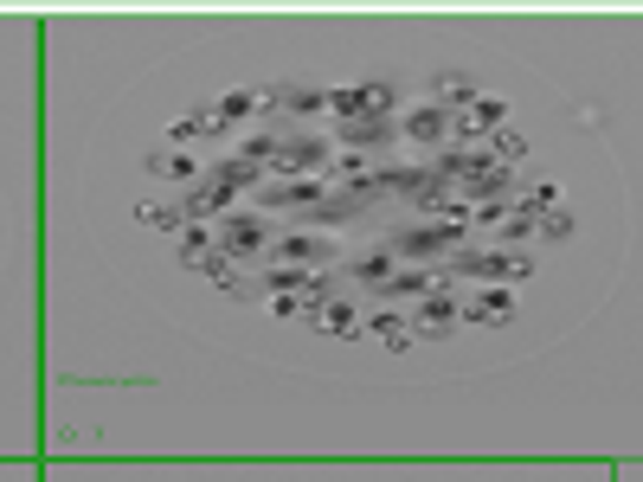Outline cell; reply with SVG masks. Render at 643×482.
Here are the masks:
<instances>
[{"mask_svg":"<svg viewBox=\"0 0 643 482\" xmlns=\"http://www.w3.org/2000/svg\"><path fill=\"white\" fill-rule=\"evenodd\" d=\"M470 97H476V84H470L463 72H444V77H438V110H444V104H470Z\"/></svg>","mask_w":643,"mask_h":482,"instance_id":"cell-18","label":"cell"},{"mask_svg":"<svg viewBox=\"0 0 643 482\" xmlns=\"http://www.w3.org/2000/svg\"><path fill=\"white\" fill-rule=\"evenodd\" d=\"M213 238H219V258H251V251L270 245V225L258 219V213H226Z\"/></svg>","mask_w":643,"mask_h":482,"instance_id":"cell-1","label":"cell"},{"mask_svg":"<svg viewBox=\"0 0 643 482\" xmlns=\"http://www.w3.org/2000/svg\"><path fill=\"white\" fill-rule=\"evenodd\" d=\"M361 334H374V341L386 347V354H406V347H412V329H406V322H399L393 309H379V315H367V322H361Z\"/></svg>","mask_w":643,"mask_h":482,"instance_id":"cell-11","label":"cell"},{"mask_svg":"<svg viewBox=\"0 0 643 482\" xmlns=\"http://www.w3.org/2000/svg\"><path fill=\"white\" fill-rule=\"evenodd\" d=\"M495 154H502V161H522V154H528V136L502 122V129H495Z\"/></svg>","mask_w":643,"mask_h":482,"instance_id":"cell-20","label":"cell"},{"mask_svg":"<svg viewBox=\"0 0 643 482\" xmlns=\"http://www.w3.org/2000/svg\"><path fill=\"white\" fill-rule=\"evenodd\" d=\"M309 322H315L322 334H335V341H354V334H361V309L335 297V302H322V309H315Z\"/></svg>","mask_w":643,"mask_h":482,"instance_id":"cell-10","label":"cell"},{"mask_svg":"<svg viewBox=\"0 0 643 482\" xmlns=\"http://www.w3.org/2000/svg\"><path fill=\"white\" fill-rule=\"evenodd\" d=\"M386 297H431V270H393Z\"/></svg>","mask_w":643,"mask_h":482,"instance_id":"cell-17","label":"cell"},{"mask_svg":"<svg viewBox=\"0 0 643 482\" xmlns=\"http://www.w3.org/2000/svg\"><path fill=\"white\" fill-rule=\"evenodd\" d=\"M142 219H149V225H161V232H174V225H181L174 213H161V206H142Z\"/></svg>","mask_w":643,"mask_h":482,"instance_id":"cell-22","label":"cell"},{"mask_svg":"<svg viewBox=\"0 0 643 482\" xmlns=\"http://www.w3.org/2000/svg\"><path fill=\"white\" fill-rule=\"evenodd\" d=\"M277 104H283V110L315 116V110H322V90H277Z\"/></svg>","mask_w":643,"mask_h":482,"instance_id":"cell-21","label":"cell"},{"mask_svg":"<svg viewBox=\"0 0 643 482\" xmlns=\"http://www.w3.org/2000/svg\"><path fill=\"white\" fill-rule=\"evenodd\" d=\"M463 232H470V225H463V213H444V225H418V232H406V238H399V251L431 258V251H451Z\"/></svg>","mask_w":643,"mask_h":482,"instance_id":"cell-3","label":"cell"},{"mask_svg":"<svg viewBox=\"0 0 643 482\" xmlns=\"http://www.w3.org/2000/svg\"><path fill=\"white\" fill-rule=\"evenodd\" d=\"M534 232L560 245V238H572V213H560V206H547V213H534Z\"/></svg>","mask_w":643,"mask_h":482,"instance_id":"cell-19","label":"cell"},{"mask_svg":"<svg viewBox=\"0 0 643 482\" xmlns=\"http://www.w3.org/2000/svg\"><path fill=\"white\" fill-rule=\"evenodd\" d=\"M219 251V238H213V225H181V264H200Z\"/></svg>","mask_w":643,"mask_h":482,"instance_id":"cell-15","label":"cell"},{"mask_svg":"<svg viewBox=\"0 0 643 482\" xmlns=\"http://www.w3.org/2000/svg\"><path fill=\"white\" fill-rule=\"evenodd\" d=\"M457 322H476V329H502V322H515V290L483 283V297L470 302V309H457Z\"/></svg>","mask_w":643,"mask_h":482,"instance_id":"cell-5","label":"cell"},{"mask_svg":"<svg viewBox=\"0 0 643 482\" xmlns=\"http://www.w3.org/2000/svg\"><path fill=\"white\" fill-rule=\"evenodd\" d=\"M393 270H399V258H393V251H367V258L354 264V277H361L367 290H386V283H393Z\"/></svg>","mask_w":643,"mask_h":482,"instance_id":"cell-14","label":"cell"},{"mask_svg":"<svg viewBox=\"0 0 643 482\" xmlns=\"http://www.w3.org/2000/svg\"><path fill=\"white\" fill-rule=\"evenodd\" d=\"M502 122H508V104H502V97H470L463 116H451L457 136H495Z\"/></svg>","mask_w":643,"mask_h":482,"instance_id":"cell-6","label":"cell"},{"mask_svg":"<svg viewBox=\"0 0 643 482\" xmlns=\"http://www.w3.org/2000/svg\"><path fill=\"white\" fill-rule=\"evenodd\" d=\"M149 168H154V174H168V181H181V186H187V181H193V174H200V161H193V154H187V149H181V154H174V149H161V154H149Z\"/></svg>","mask_w":643,"mask_h":482,"instance_id":"cell-16","label":"cell"},{"mask_svg":"<svg viewBox=\"0 0 643 482\" xmlns=\"http://www.w3.org/2000/svg\"><path fill=\"white\" fill-rule=\"evenodd\" d=\"M283 270H322L329 264V238H315V232H290V238H277L270 245Z\"/></svg>","mask_w":643,"mask_h":482,"instance_id":"cell-4","label":"cell"},{"mask_svg":"<svg viewBox=\"0 0 643 482\" xmlns=\"http://www.w3.org/2000/svg\"><path fill=\"white\" fill-rule=\"evenodd\" d=\"M463 270L483 277V283H495V290H508V283L534 277V264L522 258V251H483V258H463Z\"/></svg>","mask_w":643,"mask_h":482,"instance_id":"cell-2","label":"cell"},{"mask_svg":"<svg viewBox=\"0 0 643 482\" xmlns=\"http://www.w3.org/2000/svg\"><path fill=\"white\" fill-rule=\"evenodd\" d=\"M213 129H226L213 110H206V116H174V122H168V142H174V149H187L193 136H213Z\"/></svg>","mask_w":643,"mask_h":482,"instance_id":"cell-13","label":"cell"},{"mask_svg":"<svg viewBox=\"0 0 643 482\" xmlns=\"http://www.w3.org/2000/svg\"><path fill=\"white\" fill-rule=\"evenodd\" d=\"M393 116H347V122H335V136L347 142V154L354 149H374V142H393Z\"/></svg>","mask_w":643,"mask_h":482,"instance_id":"cell-7","label":"cell"},{"mask_svg":"<svg viewBox=\"0 0 643 482\" xmlns=\"http://www.w3.org/2000/svg\"><path fill=\"white\" fill-rule=\"evenodd\" d=\"M406 329H412V334H425V341H438V334H451V329H457V302L431 290V297H425V309H418V322H406Z\"/></svg>","mask_w":643,"mask_h":482,"instance_id":"cell-9","label":"cell"},{"mask_svg":"<svg viewBox=\"0 0 643 482\" xmlns=\"http://www.w3.org/2000/svg\"><path fill=\"white\" fill-rule=\"evenodd\" d=\"M399 129H406L412 142H425V149H438V142L451 136V110H438V104H418L412 116H399Z\"/></svg>","mask_w":643,"mask_h":482,"instance_id":"cell-8","label":"cell"},{"mask_svg":"<svg viewBox=\"0 0 643 482\" xmlns=\"http://www.w3.org/2000/svg\"><path fill=\"white\" fill-rule=\"evenodd\" d=\"M322 193H329V181H322V174H297V181H277V186H270V200H277V206H315Z\"/></svg>","mask_w":643,"mask_h":482,"instance_id":"cell-12","label":"cell"}]
</instances>
